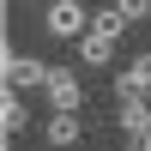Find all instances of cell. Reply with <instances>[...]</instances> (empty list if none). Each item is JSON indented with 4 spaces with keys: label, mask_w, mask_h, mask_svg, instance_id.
Listing matches in <instances>:
<instances>
[{
    "label": "cell",
    "mask_w": 151,
    "mask_h": 151,
    "mask_svg": "<svg viewBox=\"0 0 151 151\" xmlns=\"http://www.w3.org/2000/svg\"><path fill=\"white\" fill-rule=\"evenodd\" d=\"M42 30L60 36V42H79V36L91 30V6H85V0H48L42 6Z\"/></svg>",
    "instance_id": "obj_1"
},
{
    "label": "cell",
    "mask_w": 151,
    "mask_h": 151,
    "mask_svg": "<svg viewBox=\"0 0 151 151\" xmlns=\"http://www.w3.org/2000/svg\"><path fill=\"white\" fill-rule=\"evenodd\" d=\"M48 109H85V79L73 67H48V85H42Z\"/></svg>",
    "instance_id": "obj_2"
},
{
    "label": "cell",
    "mask_w": 151,
    "mask_h": 151,
    "mask_svg": "<svg viewBox=\"0 0 151 151\" xmlns=\"http://www.w3.org/2000/svg\"><path fill=\"white\" fill-rule=\"evenodd\" d=\"M42 85H48V67H42V60L6 48V91H42Z\"/></svg>",
    "instance_id": "obj_3"
},
{
    "label": "cell",
    "mask_w": 151,
    "mask_h": 151,
    "mask_svg": "<svg viewBox=\"0 0 151 151\" xmlns=\"http://www.w3.org/2000/svg\"><path fill=\"white\" fill-rule=\"evenodd\" d=\"M115 97H151V55H133L115 73Z\"/></svg>",
    "instance_id": "obj_4"
},
{
    "label": "cell",
    "mask_w": 151,
    "mask_h": 151,
    "mask_svg": "<svg viewBox=\"0 0 151 151\" xmlns=\"http://www.w3.org/2000/svg\"><path fill=\"white\" fill-rule=\"evenodd\" d=\"M42 139L55 145V151L79 145V139H85V127H79V109H55V115H48V127H42Z\"/></svg>",
    "instance_id": "obj_5"
},
{
    "label": "cell",
    "mask_w": 151,
    "mask_h": 151,
    "mask_svg": "<svg viewBox=\"0 0 151 151\" xmlns=\"http://www.w3.org/2000/svg\"><path fill=\"white\" fill-rule=\"evenodd\" d=\"M115 121H121V133H145L151 127V103L145 97H115Z\"/></svg>",
    "instance_id": "obj_6"
},
{
    "label": "cell",
    "mask_w": 151,
    "mask_h": 151,
    "mask_svg": "<svg viewBox=\"0 0 151 151\" xmlns=\"http://www.w3.org/2000/svg\"><path fill=\"white\" fill-rule=\"evenodd\" d=\"M79 55H85V67H109V60H115V36L85 30V36H79Z\"/></svg>",
    "instance_id": "obj_7"
},
{
    "label": "cell",
    "mask_w": 151,
    "mask_h": 151,
    "mask_svg": "<svg viewBox=\"0 0 151 151\" xmlns=\"http://www.w3.org/2000/svg\"><path fill=\"white\" fill-rule=\"evenodd\" d=\"M30 115H24V91H6V133H24Z\"/></svg>",
    "instance_id": "obj_8"
},
{
    "label": "cell",
    "mask_w": 151,
    "mask_h": 151,
    "mask_svg": "<svg viewBox=\"0 0 151 151\" xmlns=\"http://www.w3.org/2000/svg\"><path fill=\"white\" fill-rule=\"evenodd\" d=\"M115 6H121V12H127V24H139V18H145V12H151V0H115Z\"/></svg>",
    "instance_id": "obj_9"
},
{
    "label": "cell",
    "mask_w": 151,
    "mask_h": 151,
    "mask_svg": "<svg viewBox=\"0 0 151 151\" xmlns=\"http://www.w3.org/2000/svg\"><path fill=\"white\" fill-rule=\"evenodd\" d=\"M121 151H151V133H127V145Z\"/></svg>",
    "instance_id": "obj_10"
},
{
    "label": "cell",
    "mask_w": 151,
    "mask_h": 151,
    "mask_svg": "<svg viewBox=\"0 0 151 151\" xmlns=\"http://www.w3.org/2000/svg\"><path fill=\"white\" fill-rule=\"evenodd\" d=\"M24 6H30V0H24Z\"/></svg>",
    "instance_id": "obj_11"
},
{
    "label": "cell",
    "mask_w": 151,
    "mask_h": 151,
    "mask_svg": "<svg viewBox=\"0 0 151 151\" xmlns=\"http://www.w3.org/2000/svg\"><path fill=\"white\" fill-rule=\"evenodd\" d=\"M145 133H151V127H145Z\"/></svg>",
    "instance_id": "obj_12"
}]
</instances>
